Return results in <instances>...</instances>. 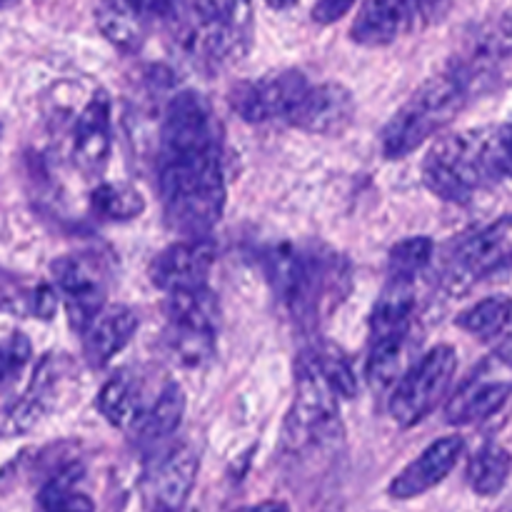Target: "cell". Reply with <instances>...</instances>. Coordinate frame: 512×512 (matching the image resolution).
<instances>
[{
  "label": "cell",
  "mask_w": 512,
  "mask_h": 512,
  "mask_svg": "<svg viewBox=\"0 0 512 512\" xmlns=\"http://www.w3.org/2000/svg\"><path fill=\"white\" fill-rule=\"evenodd\" d=\"M158 185L165 220L175 233L208 238L223 218L225 175L218 118L195 90H180L165 108Z\"/></svg>",
  "instance_id": "1"
},
{
  "label": "cell",
  "mask_w": 512,
  "mask_h": 512,
  "mask_svg": "<svg viewBox=\"0 0 512 512\" xmlns=\"http://www.w3.org/2000/svg\"><path fill=\"white\" fill-rule=\"evenodd\" d=\"M280 300L303 330H313L328 303H338V290L348 285V270L328 250H300L283 243L265 258Z\"/></svg>",
  "instance_id": "2"
},
{
  "label": "cell",
  "mask_w": 512,
  "mask_h": 512,
  "mask_svg": "<svg viewBox=\"0 0 512 512\" xmlns=\"http://www.w3.org/2000/svg\"><path fill=\"white\" fill-rule=\"evenodd\" d=\"M423 180L445 203L465 205L483 188L498 183L488 148V128L453 133L438 140L423 160Z\"/></svg>",
  "instance_id": "3"
},
{
  "label": "cell",
  "mask_w": 512,
  "mask_h": 512,
  "mask_svg": "<svg viewBox=\"0 0 512 512\" xmlns=\"http://www.w3.org/2000/svg\"><path fill=\"white\" fill-rule=\"evenodd\" d=\"M470 93L450 70L425 80L383 130L385 158L398 160L418 150L440 128L458 118Z\"/></svg>",
  "instance_id": "4"
},
{
  "label": "cell",
  "mask_w": 512,
  "mask_h": 512,
  "mask_svg": "<svg viewBox=\"0 0 512 512\" xmlns=\"http://www.w3.org/2000/svg\"><path fill=\"white\" fill-rule=\"evenodd\" d=\"M340 435L338 390L330 385L313 350H303L295 365V398L285 420L283 440L288 450H303Z\"/></svg>",
  "instance_id": "5"
},
{
  "label": "cell",
  "mask_w": 512,
  "mask_h": 512,
  "mask_svg": "<svg viewBox=\"0 0 512 512\" xmlns=\"http://www.w3.org/2000/svg\"><path fill=\"white\" fill-rule=\"evenodd\" d=\"M163 23L175 48L195 63L218 68L240 58L218 0H173Z\"/></svg>",
  "instance_id": "6"
},
{
  "label": "cell",
  "mask_w": 512,
  "mask_h": 512,
  "mask_svg": "<svg viewBox=\"0 0 512 512\" xmlns=\"http://www.w3.org/2000/svg\"><path fill=\"white\" fill-rule=\"evenodd\" d=\"M165 345L170 355L185 368H198L213 358L218 338L220 308L218 298L208 288L183 290L168 295L165 303Z\"/></svg>",
  "instance_id": "7"
},
{
  "label": "cell",
  "mask_w": 512,
  "mask_h": 512,
  "mask_svg": "<svg viewBox=\"0 0 512 512\" xmlns=\"http://www.w3.org/2000/svg\"><path fill=\"white\" fill-rule=\"evenodd\" d=\"M458 370V353L450 345H435L398 380L390 398V418L403 430L423 423L445 398Z\"/></svg>",
  "instance_id": "8"
},
{
  "label": "cell",
  "mask_w": 512,
  "mask_h": 512,
  "mask_svg": "<svg viewBox=\"0 0 512 512\" xmlns=\"http://www.w3.org/2000/svg\"><path fill=\"white\" fill-rule=\"evenodd\" d=\"M73 363L63 355H48L35 368L28 390L0 413V435H23L38 428L45 418L70 398L75 388Z\"/></svg>",
  "instance_id": "9"
},
{
  "label": "cell",
  "mask_w": 512,
  "mask_h": 512,
  "mask_svg": "<svg viewBox=\"0 0 512 512\" xmlns=\"http://www.w3.org/2000/svg\"><path fill=\"white\" fill-rule=\"evenodd\" d=\"M53 283L68 303L70 320L78 330L85 328L90 318L98 313L108 300V263L90 250L60 255L50 265Z\"/></svg>",
  "instance_id": "10"
},
{
  "label": "cell",
  "mask_w": 512,
  "mask_h": 512,
  "mask_svg": "<svg viewBox=\"0 0 512 512\" xmlns=\"http://www.w3.org/2000/svg\"><path fill=\"white\" fill-rule=\"evenodd\" d=\"M512 265V215L498 218L488 228L478 230L455 248L450 258L448 283L450 293H465L473 283L488 278Z\"/></svg>",
  "instance_id": "11"
},
{
  "label": "cell",
  "mask_w": 512,
  "mask_h": 512,
  "mask_svg": "<svg viewBox=\"0 0 512 512\" xmlns=\"http://www.w3.org/2000/svg\"><path fill=\"white\" fill-rule=\"evenodd\" d=\"M508 60H512V13L490 20L478 33H473L455 65L448 70L473 95L475 90L493 83Z\"/></svg>",
  "instance_id": "12"
},
{
  "label": "cell",
  "mask_w": 512,
  "mask_h": 512,
  "mask_svg": "<svg viewBox=\"0 0 512 512\" xmlns=\"http://www.w3.org/2000/svg\"><path fill=\"white\" fill-rule=\"evenodd\" d=\"M308 78L300 70H278L233 90V110L248 123L288 120L295 103L308 88Z\"/></svg>",
  "instance_id": "13"
},
{
  "label": "cell",
  "mask_w": 512,
  "mask_h": 512,
  "mask_svg": "<svg viewBox=\"0 0 512 512\" xmlns=\"http://www.w3.org/2000/svg\"><path fill=\"white\" fill-rule=\"evenodd\" d=\"M215 263V245L208 238H188L158 253L150 263V283L163 293L208 288Z\"/></svg>",
  "instance_id": "14"
},
{
  "label": "cell",
  "mask_w": 512,
  "mask_h": 512,
  "mask_svg": "<svg viewBox=\"0 0 512 512\" xmlns=\"http://www.w3.org/2000/svg\"><path fill=\"white\" fill-rule=\"evenodd\" d=\"M110 98L105 90H95L70 130V155L75 168L88 178L105 170L113 150V128H110Z\"/></svg>",
  "instance_id": "15"
},
{
  "label": "cell",
  "mask_w": 512,
  "mask_h": 512,
  "mask_svg": "<svg viewBox=\"0 0 512 512\" xmlns=\"http://www.w3.org/2000/svg\"><path fill=\"white\" fill-rule=\"evenodd\" d=\"M355 115V98L345 85L318 83L308 85L295 103L288 123L305 133L338 135L350 125Z\"/></svg>",
  "instance_id": "16"
},
{
  "label": "cell",
  "mask_w": 512,
  "mask_h": 512,
  "mask_svg": "<svg viewBox=\"0 0 512 512\" xmlns=\"http://www.w3.org/2000/svg\"><path fill=\"white\" fill-rule=\"evenodd\" d=\"M465 450V440L460 435H445L430 443L403 473H398L390 483V495L395 500H413L428 493L435 485L443 483L458 465Z\"/></svg>",
  "instance_id": "17"
},
{
  "label": "cell",
  "mask_w": 512,
  "mask_h": 512,
  "mask_svg": "<svg viewBox=\"0 0 512 512\" xmlns=\"http://www.w3.org/2000/svg\"><path fill=\"white\" fill-rule=\"evenodd\" d=\"M418 23L420 0H365L360 13L355 15L350 38L365 48H380Z\"/></svg>",
  "instance_id": "18"
},
{
  "label": "cell",
  "mask_w": 512,
  "mask_h": 512,
  "mask_svg": "<svg viewBox=\"0 0 512 512\" xmlns=\"http://www.w3.org/2000/svg\"><path fill=\"white\" fill-rule=\"evenodd\" d=\"M80 333H83V355L88 360V365L103 368L138 333V315L128 305L105 303L85 323V328Z\"/></svg>",
  "instance_id": "19"
},
{
  "label": "cell",
  "mask_w": 512,
  "mask_h": 512,
  "mask_svg": "<svg viewBox=\"0 0 512 512\" xmlns=\"http://www.w3.org/2000/svg\"><path fill=\"white\" fill-rule=\"evenodd\" d=\"M512 395L510 380L478 375L450 398L445 420L450 425H478L505 408Z\"/></svg>",
  "instance_id": "20"
},
{
  "label": "cell",
  "mask_w": 512,
  "mask_h": 512,
  "mask_svg": "<svg viewBox=\"0 0 512 512\" xmlns=\"http://www.w3.org/2000/svg\"><path fill=\"white\" fill-rule=\"evenodd\" d=\"M198 478V455L190 445L180 443L160 458L153 473V505L173 512L183 510Z\"/></svg>",
  "instance_id": "21"
},
{
  "label": "cell",
  "mask_w": 512,
  "mask_h": 512,
  "mask_svg": "<svg viewBox=\"0 0 512 512\" xmlns=\"http://www.w3.org/2000/svg\"><path fill=\"white\" fill-rule=\"evenodd\" d=\"M58 308L53 285L0 268V313L50 320Z\"/></svg>",
  "instance_id": "22"
},
{
  "label": "cell",
  "mask_w": 512,
  "mask_h": 512,
  "mask_svg": "<svg viewBox=\"0 0 512 512\" xmlns=\"http://www.w3.org/2000/svg\"><path fill=\"white\" fill-rule=\"evenodd\" d=\"M148 403L143 400V385L133 370H118L98 395V410L113 428L135 430Z\"/></svg>",
  "instance_id": "23"
},
{
  "label": "cell",
  "mask_w": 512,
  "mask_h": 512,
  "mask_svg": "<svg viewBox=\"0 0 512 512\" xmlns=\"http://www.w3.org/2000/svg\"><path fill=\"white\" fill-rule=\"evenodd\" d=\"M185 415V393L180 385L168 383L158 398L145 408L143 418L135 425V440L143 445H158L175 433Z\"/></svg>",
  "instance_id": "24"
},
{
  "label": "cell",
  "mask_w": 512,
  "mask_h": 512,
  "mask_svg": "<svg viewBox=\"0 0 512 512\" xmlns=\"http://www.w3.org/2000/svg\"><path fill=\"white\" fill-rule=\"evenodd\" d=\"M95 23H98L100 33L123 53H138L143 48V18H138L123 0H98Z\"/></svg>",
  "instance_id": "25"
},
{
  "label": "cell",
  "mask_w": 512,
  "mask_h": 512,
  "mask_svg": "<svg viewBox=\"0 0 512 512\" xmlns=\"http://www.w3.org/2000/svg\"><path fill=\"white\" fill-rule=\"evenodd\" d=\"M80 473L83 470L78 463H65L63 468L55 470L40 488L38 512H93V500L75 490Z\"/></svg>",
  "instance_id": "26"
},
{
  "label": "cell",
  "mask_w": 512,
  "mask_h": 512,
  "mask_svg": "<svg viewBox=\"0 0 512 512\" xmlns=\"http://www.w3.org/2000/svg\"><path fill=\"white\" fill-rule=\"evenodd\" d=\"M512 473V455L503 445L485 443L468 465V483L483 498H493L505 488Z\"/></svg>",
  "instance_id": "27"
},
{
  "label": "cell",
  "mask_w": 512,
  "mask_h": 512,
  "mask_svg": "<svg viewBox=\"0 0 512 512\" xmlns=\"http://www.w3.org/2000/svg\"><path fill=\"white\" fill-rule=\"evenodd\" d=\"M512 323V298L508 295H493L480 300L478 305L468 308L455 318V325L478 340H495L508 330Z\"/></svg>",
  "instance_id": "28"
},
{
  "label": "cell",
  "mask_w": 512,
  "mask_h": 512,
  "mask_svg": "<svg viewBox=\"0 0 512 512\" xmlns=\"http://www.w3.org/2000/svg\"><path fill=\"white\" fill-rule=\"evenodd\" d=\"M143 208L145 203L140 193L128 185L100 183L90 193V210L100 220H110V223H128V220L138 218Z\"/></svg>",
  "instance_id": "29"
},
{
  "label": "cell",
  "mask_w": 512,
  "mask_h": 512,
  "mask_svg": "<svg viewBox=\"0 0 512 512\" xmlns=\"http://www.w3.org/2000/svg\"><path fill=\"white\" fill-rule=\"evenodd\" d=\"M433 260V240L430 238H408L400 240L388 253V280H403V283H418L420 275L428 270Z\"/></svg>",
  "instance_id": "30"
},
{
  "label": "cell",
  "mask_w": 512,
  "mask_h": 512,
  "mask_svg": "<svg viewBox=\"0 0 512 512\" xmlns=\"http://www.w3.org/2000/svg\"><path fill=\"white\" fill-rule=\"evenodd\" d=\"M315 358H318L320 368H323L325 378L330 380L338 395H345V398H353L358 393V385H355L353 368H350V360L338 345H323V348H313Z\"/></svg>",
  "instance_id": "31"
},
{
  "label": "cell",
  "mask_w": 512,
  "mask_h": 512,
  "mask_svg": "<svg viewBox=\"0 0 512 512\" xmlns=\"http://www.w3.org/2000/svg\"><path fill=\"white\" fill-rule=\"evenodd\" d=\"M218 5L223 10L230 35H233L235 48L240 55H245L250 48V40H253V5H250V0H220Z\"/></svg>",
  "instance_id": "32"
},
{
  "label": "cell",
  "mask_w": 512,
  "mask_h": 512,
  "mask_svg": "<svg viewBox=\"0 0 512 512\" xmlns=\"http://www.w3.org/2000/svg\"><path fill=\"white\" fill-rule=\"evenodd\" d=\"M30 360V340L23 333H13L0 340V385L18 378L20 370Z\"/></svg>",
  "instance_id": "33"
},
{
  "label": "cell",
  "mask_w": 512,
  "mask_h": 512,
  "mask_svg": "<svg viewBox=\"0 0 512 512\" xmlns=\"http://www.w3.org/2000/svg\"><path fill=\"white\" fill-rule=\"evenodd\" d=\"M488 148L498 180H512V123L488 128Z\"/></svg>",
  "instance_id": "34"
},
{
  "label": "cell",
  "mask_w": 512,
  "mask_h": 512,
  "mask_svg": "<svg viewBox=\"0 0 512 512\" xmlns=\"http://www.w3.org/2000/svg\"><path fill=\"white\" fill-rule=\"evenodd\" d=\"M353 5L355 0H318V3L313 5L310 18L318 25H333L338 23L340 18H345V15L353 10Z\"/></svg>",
  "instance_id": "35"
},
{
  "label": "cell",
  "mask_w": 512,
  "mask_h": 512,
  "mask_svg": "<svg viewBox=\"0 0 512 512\" xmlns=\"http://www.w3.org/2000/svg\"><path fill=\"white\" fill-rule=\"evenodd\" d=\"M138 18H158L163 20L173 0H123Z\"/></svg>",
  "instance_id": "36"
},
{
  "label": "cell",
  "mask_w": 512,
  "mask_h": 512,
  "mask_svg": "<svg viewBox=\"0 0 512 512\" xmlns=\"http://www.w3.org/2000/svg\"><path fill=\"white\" fill-rule=\"evenodd\" d=\"M450 8V0H420V23H438Z\"/></svg>",
  "instance_id": "37"
},
{
  "label": "cell",
  "mask_w": 512,
  "mask_h": 512,
  "mask_svg": "<svg viewBox=\"0 0 512 512\" xmlns=\"http://www.w3.org/2000/svg\"><path fill=\"white\" fill-rule=\"evenodd\" d=\"M235 512H290V510H288V505L280 503V500H265V503L248 505V508H240Z\"/></svg>",
  "instance_id": "38"
},
{
  "label": "cell",
  "mask_w": 512,
  "mask_h": 512,
  "mask_svg": "<svg viewBox=\"0 0 512 512\" xmlns=\"http://www.w3.org/2000/svg\"><path fill=\"white\" fill-rule=\"evenodd\" d=\"M265 3H268L270 8H275V10H288V8H293L298 0H265Z\"/></svg>",
  "instance_id": "39"
},
{
  "label": "cell",
  "mask_w": 512,
  "mask_h": 512,
  "mask_svg": "<svg viewBox=\"0 0 512 512\" xmlns=\"http://www.w3.org/2000/svg\"><path fill=\"white\" fill-rule=\"evenodd\" d=\"M150 512H173V510H168V508H160V505H150Z\"/></svg>",
  "instance_id": "40"
},
{
  "label": "cell",
  "mask_w": 512,
  "mask_h": 512,
  "mask_svg": "<svg viewBox=\"0 0 512 512\" xmlns=\"http://www.w3.org/2000/svg\"><path fill=\"white\" fill-rule=\"evenodd\" d=\"M18 3V0H0V8H5V5H13Z\"/></svg>",
  "instance_id": "41"
},
{
  "label": "cell",
  "mask_w": 512,
  "mask_h": 512,
  "mask_svg": "<svg viewBox=\"0 0 512 512\" xmlns=\"http://www.w3.org/2000/svg\"><path fill=\"white\" fill-rule=\"evenodd\" d=\"M500 512H512V510H500Z\"/></svg>",
  "instance_id": "42"
}]
</instances>
